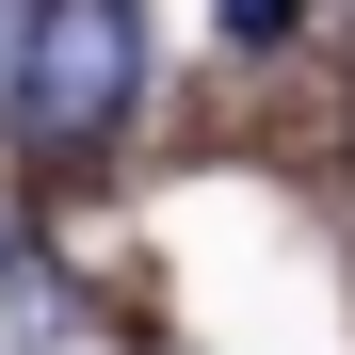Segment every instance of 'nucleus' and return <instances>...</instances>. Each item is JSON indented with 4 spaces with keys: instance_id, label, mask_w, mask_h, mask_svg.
<instances>
[{
    "instance_id": "1",
    "label": "nucleus",
    "mask_w": 355,
    "mask_h": 355,
    "mask_svg": "<svg viewBox=\"0 0 355 355\" xmlns=\"http://www.w3.org/2000/svg\"><path fill=\"white\" fill-rule=\"evenodd\" d=\"M130 65H146V33H130V0H49L33 49H17V81H33V130H113L130 113Z\"/></svg>"
},
{
    "instance_id": "2",
    "label": "nucleus",
    "mask_w": 355,
    "mask_h": 355,
    "mask_svg": "<svg viewBox=\"0 0 355 355\" xmlns=\"http://www.w3.org/2000/svg\"><path fill=\"white\" fill-rule=\"evenodd\" d=\"M17 49H33V17H17V0H0V81H17Z\"/></svg>"
}]
</instances>
